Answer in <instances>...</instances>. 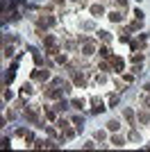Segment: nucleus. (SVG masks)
<instances>
[{
    "instance_id": "4",
    "label": "nucleus",
    "mask_w": 150,
    "mask_h": 152,
    "mask_svg": "<svg viewBox=\"0 0 150 152\" xmlns=\"http://www.w3.org/2000/svg\"><path fill=\"white\" fill-rule=\"evenodd\" d=\"M114 145H123V139H118V136H114V141H112Z\"/></svg>"
},
{
    "instance_id": "3",
    "label": "nucleus",
    "mask_w": 150,
    "mask_h": 152,
    "mask_svg": "<svg viewBox=\"0 0 150 152\" xmlns=\"http://www.w3.org/2000/svg\"><path fill=\"white\" fill-rule=\"evenodd\" d=\"M109 129H112V132H116V129H118V123L112 121V123H109Z\"/></svg>"
},
{
    "instance_id": "1",
    "label": "nucleus",
    "mask_w": 150,
    "mask_h": 152,
    "mask_svg": "<svg viewBox=\"0 0 150 152\" xmlns=\"http://www.w3.org/2000/svg\"><path fill=\"white\" fill-rule=\"evenodd\" d=\"M112 64H114V68L118 70V73H121V70H123V59H118V57H114V59H112Z\"/></svg>"
},
{
    "instance_id": "2",
    "label": "nucleus",
    "mask_w": 150,
    "mask_h": 152,
    "mask_svg": "<svg viewBox=\"0 0 150 152\" xmlns=\"http://www.w3.org/2000/svg\"><path fill=\"white\" fill-rule=\"evenodd\" d=\"M39 23H41V27H46V25H52V23H55V20L50 18V16H43V18L39 20Z\"/></svg>"
}]
</instances>
